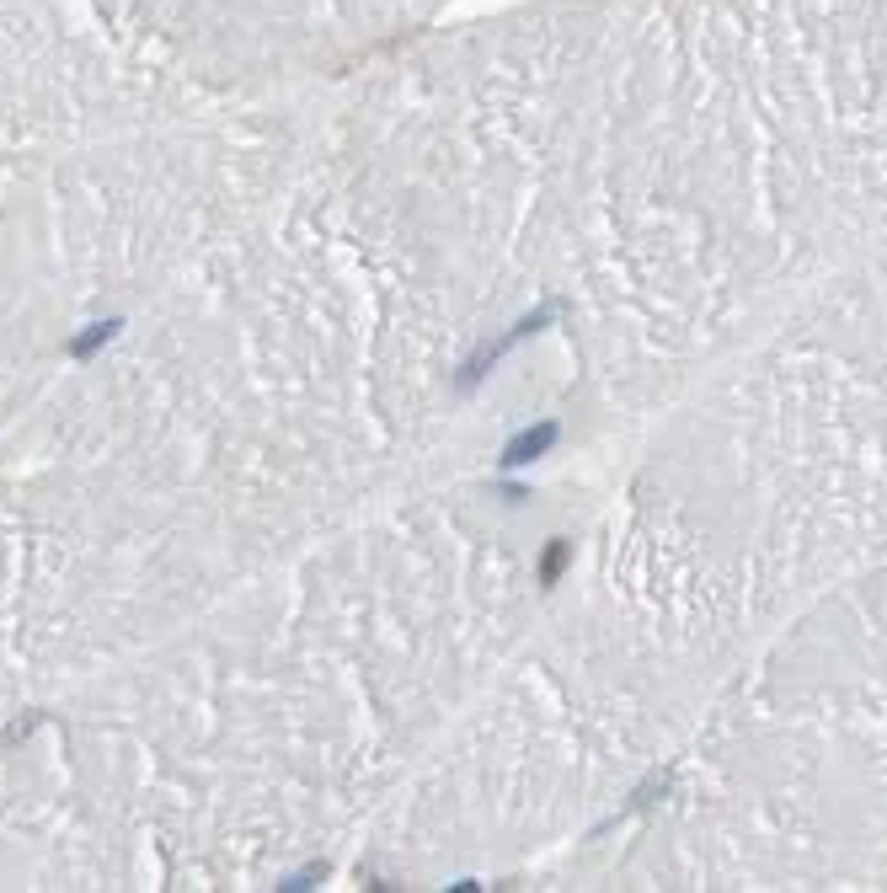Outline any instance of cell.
Returning a JSON list of instances; mask_svg holds the SVG:
<instances>
[{"instance_id":"6da1fadb","label":"cell","mask_w":887,"mask_h":893,"mask_svg":"<svg viewBox=\"0 0 887 893\" xmlns=\"http://www.w3.org/2000/svg\"><path fill=\"white\" fill-rule=\"evenodd\" d=\"M551 316H556V305H540V311H529L524 321H513V327H508V337H497V343H487V348H481V353H476L471 364H465V375H460V391H471V386H476L481 375H492V364L503 359V353H513V348H519L524 337H535V332L546 327Z\"/></svg>"},{"instance_id":"7a4b0ae2","label":"cell","mask_w":887,"mask_h":893,"mask_svg":"<svg viewBox=\"0 0 887 893\" xmlns=\"http://www.w3.org/2000/svg\"><path fill=\"white\" fill-rule=\"evenodd\" d=\"M556 434H562V428H556L551 418L535 423V428H524V434H513L508 450H503V466H529V460H540L556 444Z\"/></svg>"},{"instance_id":"3957f363","label":"cell","mask_w":887,"mask_h":893,"mask_svg":"<svg viewBox=\"0 0 887 893\" xmlns=\"http://www.w3.org/2000/svg\"><path fill=\"white\" fill-rule=\"evenodd\" d=\"M113 332H118V321H97L91 332H81V337L70 343V359H91V353H97L102 343H113Z\"/></svg>"},{"instance_id":"277c9868","label":"cell","mask_w":887,"mask_h":893,"mask_svg":"<svg viewBox=\"0 0 887 893\" xmlns=\"http://www.w3.org/2000/svg\"><path fill=\"white\" fill-rule=\"evenodd\" d=\"M562 567H567V541H551L546 562H540V578H546V583H556V578H562Z\"/></svg>"}]
</instances>
